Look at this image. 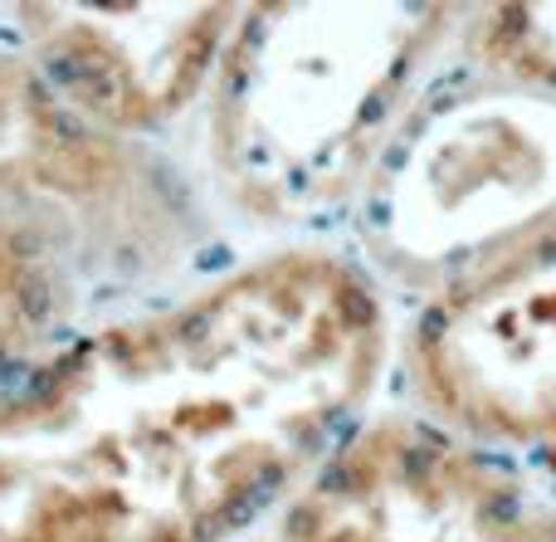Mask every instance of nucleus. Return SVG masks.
<instances>
[{"mask_svg": "<svg viewBox=\"0 0 556 542\" xmlns=\"http://www.w3.org/2000/svg\"><path fill=\"white\" fill-rule=\"evenodd\" d=\"M386 313L283 250L0 387V542H225L356 430Z\"/></svg>", "mask_w": 556, "mask_h": 542, "instance_id": "f257e3e1", "label": "nucleus"}, {"mask_svg": "<svg viewBox=\"0 0 556 542\" xmlns=\"http://www.w3.org/2000/svg\"><path fill=\"white\" fill-rule=\"evenodd\" d=\"M518 484L440 420L356 426L283 508V542H508Z\"/></svg>", "mask_w": 556, "mask_h": 542, "instance_id": "39448f33", "label": "nucleus"}, {"mask_svg": "<svg viewBox=\"0 0 556 542\" xmlns=\"http://www.w3.org/2000/svg\"><path fill=\"white\" fill-rule=\"evenodd\" d=\"M405 367L454 436L556 440V215L425 303L405 338Z\"/></svg>", "mask_w": 556, "mask_h": 542, "instance_id": "20e7f679", "label": "nucleus"}, {"mask_svg": "<svg viewBox=\"0 0 556 542\" xmlns=\"http://www.w3.org/2000/svg\"><path fill=\"white\" fill-rule=\"evenodd\" d=\"M508 542H556V508H547V514H538V518H522L508 533Z\"/></svg>", "mask_w": 556, "mask_h": 542, "instance_id": "9d476101", "label": "nucleus"}, {"mask_svg": "<svg viewBox=\"0 0 556 542\" xmlns=\"http://www.w3.org/2000/svg\"><path fill=\"white\" fill-rule=\"evenodd\" d=\"M356 235L386 279L444 293L556 215V93L459 74L420 93L386 137Z\"/></svg>", "mask_w": 556, "mask_h": 542, "instance_id": "7ed1b4c3", "label": "nucleus"}, {"mask_svg": "<svg viewBox=\"0 0 556 542\" xmlns=\"http://www.w3.org/2000/svg\"><path fill=\"white\" fill-rule=\"evenodd\" d=\"M464 49L483 74L556 93V5H489L464 25Z\"/></svg>", "mask_w": 556, "mask_h": 542, "instance_id": "1a4fd4ad", "label": "nucleus"}, {"mask_svg": "<svg viewBox=\"0 0 556 542\" xmlns=\"http://www.w3.org/2000/svg\"><path fill=\"white\" fill-rule=\"evenodd\" d=\"M29 64L103 133L162 127L215 78L235 5H25Z\"/></svg>", "mask_w": 556, "mask_h": 542, "instance_id": "0eeeda50", "label": "nucleus"}, {"mask_svg": "<svg viewBox=\"0 0 556 542\" xmlns=\"http://www.w3.org/2000/svg\"><path fill=\"white\" fill-rule=\"evenodd\" d=\"M59 303L54 244L0 205V362L49 328Z\"/></svg>", "mask_w": 556, "mask_h": 542, "instance_id": "6e6552de", "label": "nucleus"}, {"mask_svg": "<svg viewBox=\"0 0 556 542\" xmlns=\"http://www.w3.org/2000/svg\"><path fill=\"white\" fill-rule=\"evenodd\" d=\"M450 5H250L211 78V166L244 215L317 225L356 205Z\"/></svg>", "mask_w": 556, "mask_h": 542, "instance_id": "f03ea898", "label": "nucleus"}, {"mask_svg": "<svg viewBox=\"0 0 556 542\" xmlns=\"http://www.w3.org/2000/svg\"><path fill=\"white\" fill-rule=\"evenodd\" d=\"M0 205L49 244L64 235L108 264H147L176 244L172 196L152 162L10 54H0Z\"/></svg>", "mask_w": 556, "mask_h": 542, "instance_id": "423d86ee", "label": "nucleus"}]
</instances>
